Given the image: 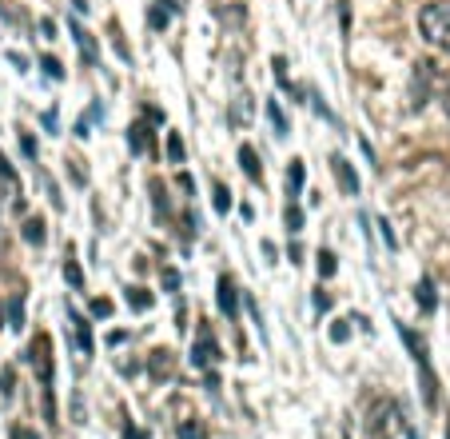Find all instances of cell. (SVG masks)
<instances>
[{
    "mask_svg": "<svg viewBox=\"0 0 450 439\" xmlns=\"http://www.w3.org/2000/svg\"><path fill=\"white\" fill-rule=\"evenodd\" d=\"M419 32L427 44L450 56V0H434L419 12Z\"/></svg>",
    "mask_w": 450,
    "mask_h": 439,
    "instance_id": "cell-1",
    "label": "cell"
},
{
    "mask_svg": "<svg viewBox=\"0 0 450 439\" xmlns=\"http://www.w3.org/2000/svg\"><path fill=\"white\" fill-rule=\"evenodd\" d=\"M28 359L32 368L41 371V399H44V419L56 423V396H52V339L48 336H36L28 347Z\"/></svg>",
    "mask_w": 450,
    "mask_h": 439,
    "instance_id": "cell-2",
    "label": "cell"
},
{
    "mask_svg": "<svg viewBox=\"0 0 450 439\" xmlns=\"http://www.w3.org/2000/svg\"><path fill=\"white\" fill-rule=\"evenodd\" d=\"M399 419L402 416H399V403H395V399H375L367 419H363V431H367V439H390L402 428Z\"/></svg>",
    "mask_w": 450,
    "mask_h": 439,
    "instance_id": "cell-3",
    "label": "cell"
},
{
    "mask_svg": "<svg viewBox=\"0 0 450 439\" xmlns=\"http://www.w3.org/2000/svg\"><path fill=\"white\" fill-rule=\"evenodd\" d=\"M402 339L410 344V351H414V364H419V376H422V399H427V408H434V403H439V379H434V371H430L427 347H422V339L410 336V332H402Z\"/></svg>",
    "mask_w": 450,
    "mask_h": 439,
    "instance_id": "cell-4",
    "label": "cell"
},
{
    "mask_svg": "<svg viewBox=\"0 0 450 439\" xmlns=\"http://www.w3.org/2000/svg\"><path fill=\"white\" fill-rule=\"evenodd\" d=\"M215 359H220V344H215V336H211V327L203 324L200 332H195V344H191V364H195L200 371H208Z\"/></svg>",
    "mask_w": 450,
    "mask_h": 439,
    "instance_id": "cell-5",
    "label": "cell"
},
{
    "mask_svg": "<svg viewBox=\"0 0 450 439\" xmlns=\"http://www.w3.org/2000/svg\"><path fill=\"white\" fill-rule=\"evenodd\" d=\"M430 80H434V64L419 60L414 64V84H410V108H422V104H427Z\"/></svg>",
    "mask_w": 450,
    "mask_h": 439,
    "instance_id": "cell-6",
    "label": "cell"
},
{
    "mask_svg": "<svg viewBox=\"0 0 450 439\" xmlns=\"http://www.w3.org/2000/svg\"><path fill=\"white\" fill-rule=\"evenodd\" d=\"M331 172H335V180H339L343 196H359V176H355V168H350L343 156H331Z\"/></svg>",
    "mask_w": 450,
    "mask_h": 439,
    "instance_id": "cell-7",
    "label": "cell"
},
{
    "mask_svg": "<svg viewBox=\"0 0 450 439\" xmlns=\"http://www.w3.org/2000/svg\"><path fill=\"white\" fill-rule=\"evenodd\" d=\"M0 184H4V192L12 196V208L16 212H24V196H21V180H16V168H12L9 160H4V152H0Z\"/></svg>",
    "mask_w": 450,
    "mask_h": 439,
    "instance_id": "cell-8",
    "label": "cell"
},
{
    "mask_svg": "<svg viewBox=\"0 0 450 439\" xmlns=\"http://www.w3.org/2000/svg\"><path fill=\"white\" fill-rule=\"evenodd\" d=\"M220 312L227 319L240 316V292H235V284H231L227 276H220Z\"/></svg>",
    "mask_w": 450,
    "mask_h": 439,
    "instance_id": "cell-9",
    "label": "cell"
},
{
    "mask_svg": "<svg viewBox=\"0 0 450 439\" xmlns=\"http://www.w3.org/2000/svg\"><path fill=\"white\" fill-rule=\"evenodd\" d=\"M72 41H76V48H80L84 64H96V60H100V48H96V41H92V32H88V28L72 24Z\"/></svg>",
    "mask_w": 450,
    "mask_h": 439,
    "instance_id": "cell-10",
    "label": "cell"
},
{
    "mask_svg": "<svg viewBox=\"0 0 450 439\" xmlns=\"http://www.w3.org/2000/svg\"><path fill=\"white\" fill-rule=\"evenodd\" d=\"M171 0H151L148 4V24H151V32H160V28H168V21H171Z\"/></svg>",
    "mask_w": 450,
    "mask_h": 439,
    "instance_id": "cell-11",
    "label": "cell"
},
{
    "mask_svg": "<svg viewBox=\"0 0 450 439\" xmlns=\"http://www.w3.org/2000/svg\"><path fill=\"white\" fill-rule=\"evenodd\" d=\"M240 164H243V176H247V180H263V164H259V156H255L251 144L240 148Z\"/></svg>",
    "mask_w": 450,
    "mask_h": 439,
    "instance_id": "cell-12",
    "label": "cell"
},
{
    "mask_svg": "<svg viewBox=\"0 0 450 439\" xmlns=\"http://www.w3.org/2000/svg\"><path fill=\"white\" fill-rule=\"evenodd\" d=\"M151 376L156 379H164V376H171V368H176V359H171V351L168 347H156V351H151Z\"/></svg>",
    "mask_w": 450,
    "mask_h": 439,
    "instance_id": "cell-13",
    "label": "cell"
},
{
    "mask_svg": "<svg viewBox=\"0 0 450 439\" xmlns=\"http://www.w3.org/2000/svg\"><path fill=\"white\" fill-rule=\"evenodd\" d=\"M303 180H307V164L291 160V168H287V196H299L303 192Z\"/></svg>",
    "mask_w": 450,
    "mask_h": 439,
    "instance_id": "cell-14",
    "label": "cell"
},
{
    "mask_svg": "<svg viewBox=\"0 0 450 439\" xmlns=\"http://www.w3.org/2000/svg\"><path fill=\"white\" fill-rule=\"evenodd\" d=\"M128 144H132V152H148V148H151V128H148V124H132Z\"/></svg>",
    "mask_w": 450,
    "mask_h": 439,
    "instance_id": "cell-15",
    "label": "cell"
},
{
    "mask_svg": "<svg viewBox=\"0 0 450 439\" xmlns=\"http://www.w3.org/2000/svg\"><path fill=\"white\" fill-rule=\"evenodd\" d=\"M21 236L28 240V244H36V248H41L44 240H48V232H44V220H41V216H32V220H24Z\"/></svg>",
    "mask_w": 450,
    "mask_h": 439,
    "instance_id": "cell-16",
    "label": "cell"
},
{
    "mask_svg": "<svg viewBox=\"0 0 450 439\" xmlns=\"http://www.w3.org/2000/svg\"><path fill=\"white\" fill-rule=\"evenodd\" d=\"M68 319L76 324V339H80V351L88 356V351H92V327H88V319H84L80 312H68Z\"/></svg>",
    "mask_w": 450,
    "mask_h": 439,
    "instance_id": "cell-17",
    "label": "cell"
},
{
    "mask_svg": "<svg viewBox=\"0 0 450 439\" xmlns=\"http://www.w3.org/2000/svg\"><path fill=\"white\" fill-rule=\"evenodd\" d=\"M267 120H271V128H275V136H287L291 128H287V116H283V108H279V100H267Z\"/></svg>",
    "mask_w": 450,
    "mask_h": 439,
    "instance_id": "cell-18",
    "label": "cell"
},
{
    "mask_svg": "<svg viewBox=\"0 0 450 439\" xmlns=\"http://www.w3.org/2000/svg\"><path fill=\"white\" fill-rule=\"evenodd\" d=\"M247 116H251V96H235V104H231V124H235V128H243V124H247Z\"/></svg>",
    "mask_w": 450,
    "mask_h": 439,
    "instance_id": "cell-19",
    "label": "cell"
},
{
    "mask_svg": "<svg viewBox=\"0 0 450 439\" xmlns=\"http://www.w3.org/2000/svg\"><path fill=\"white\" fill-rule=\"evenodd\" d=\"M315 268H319V280H331L335 276V268H339L335 264V252H319L315 255Z\"/></svg>",
    "mask_w": 450,
    "mask_h": 439,
    "instance_id": "cell-20",
    "label": "cell"
},
{
    "mask_svg": "<svg viewBox=\"0 0 450 439\" xmlns=\"http://www.w3.org/2000/svg\"><path fill=\"white\" fill-rule=\"evenodd\" d=\"M176 435H180V439H208V428H203V423H191V419H183L180 428H176Z\"/></svg>",
    "mask_w": 450,
    "mask_h": 439,
    "instance_id": "cell-21",
    "label": "cell"
},
{
    "mask_svg": "<svg viewBox=\"0 0 450 439\" xmlns=\"http://www.w3.org/2000/svg\"><path fill=\"white\" fill-rule=\"evenodd\" d=\"M64 280H68V284L76 287V292H80V287H84V272H80V264H76L72 255H68V260H64Z\"/></svg>",
    "mask_w": 450,
    "mask_h": 439,
    "instance_id": "cell-22",
    "label": "cell"
},
{
    "mask_svg": "<svg viewBox=\"0 0 450 439\" xmlns=\"http://www.w3.org/2000/svg\"><path fill=\"white\" fill-rule=\"evenodd\" d=\"M211 196H215V212L227 216L231 212V192H227V184H215V188H211Z\"/></svg>",
    "mask_w": 450,
    "mask_h": 439,
    "instance_id": "cell-23",
    "label": "cell"
},
{
    "mask_svg": "<svg viewBox=\"0 0 450 439\" xmlns=\"http://www.w3.org/2000/svg\"><path fill=\"white\" fill-rule=\"evenodd\" d=\"M128 304L136 307V312H148V307H151V292H144V287H132V292H128Z\"/></svg>",
    "mask_w": 450,
    "mask_h": 439,
    "instance_id": "cell-24",
    "label": "cell"
},
{
    "mask_svg": "<svg viewBox=\"0 0 450 439\" xmlns=\"http://www.w3.org/2000/svg\"><path fill=\"white\" fill-rule=\"evenodd\" d=\"M283 220H287V232H303V208L299 204H287Z\"/></svg>",
    "mask_w": 450,
    "mask_h": 439,
    "instance_id": "cell-25",
    "label": "cell"
},
{
    "mask_svg": "<svg viewBox=\"0 0 450 439\" xmlns=\"http://www.w3.org/2000/svg\"><path fill=\"white\" fill-rule=\"evenodd\" d=\"M419 304H422V312H434V284L430 280L419 284Z\"/></svg>",
    "mask_w": 450,
    "mask_h": 439,
    "instance_id": "cell-26",
    "label": "cell"
},
{
    "mask_svg": "<svg viewBox=\"0 0 450 439\" xmlns=\"http://www.w3.org/2000/svg\"><path fill=\"white\" fill-rule=\"evenodd\" d=\"M331 339H335V344H347L350 339V319H335V324H331Z\"/></svg>",
    "mask_w": 450,
    "mask_h": 439,
    "instance_id": "cell-27",
    "label": "cell"
},
{
    "mask_svg": "<svg viewBox=\"0 0 450 439\" xmlns=\"http://www.w3.org/2000/svg\"><path fill=\"white\" fill-rule=\"evenodd\" d=\"M168 160H171V164H183V140H180L176 132L168 136Z\"/></svg>",
    "mask_w": 450,
    "mask_h": 439,
    "instance_id": "cell-28",
    "label": "cell"
},
{
    "mask_svg": "<svg viewBox=\"0 0 450 439\" xmlns=\"http://www.w3.org/2000/svg\"><path fill=\"white\" fill-rule=\"evenodd\" d=\"M41 68L48 72L52 80H60V76H64V68H60V60H56V56H44V60H41Z\"/></svg>",
    "mask_w": 450,
    "mask_h": 439,
    "instance_id": "cell-29",
    "label": "cell"
},
{
    "mask_svg": "<svg viewBox=\"0 0 450 439\" xmlns=\"http://www.w3.org/2000/svg\"><path fill=\"white\" fill-rule=\"evenodd\" d=\"M112 44H116V52H120V60H132V52H128V44L120 41V24H112Z\"/></svg>",
    "mask_w": 450,
    "mask_h": 439,
    "instance_id": "cell-30",
    "label": "cell"
},
{
    "mask_svg": "<svg viewBox=\"0 0 450 439\" xmlns=\"http://www.w3.org/2000/svg\"><path fill=\"white\" fill-rule=\"evenodd\" d=\"M92 316H112V300L96 296V300H92Z\"/></svg>",
    "mask_w": 450,
    "mask_h": 439,
    "instance_id": "cell-31",
    "label": "cell"
},
{
    "mask_svg": "<svg viewBox=\"0 0 450 439\" xmlns=\"http://www.w3.org/2000/svg\"><path fill=\"white\" fill-rule=\"evenodd\" d=\"M21 148H24V156H28V160H36V140H32L28 132H21Z\"/></svg>",
    "mask_w": 450,
    "mask_h": 439,
    "instance_id": "cell-32",
    "label": "cell"
},
{
    "mask_svg": "<svg viewBox=\"0 0 450 439\" xmlns=\"http://www.w3.org/2000/svg\"><path fill=\"white\" fill-rule=\"evenodd\" d=\"M0 396L12 399V371H0Z\"/></svg>",
    "mask_w": 450,
    "mask_h": 439,
    "instance_id": "cell-33",
    "label": "cell"
},
{
    "mask_svg": "<svg viewBox=\"0 0 450 439\" xmlns=\"http://www.w3.org/2000/svg\"><path fill=\"white\" fill-rule=\"evenodd\" d=\"M164 287H171V292L180 287V272H176V268H168V272H164Z\"/></svg>",
    "mask_w": 450,
    "mask_h": 439,
    "instance_id": "cell-34",
    "label": "cell"
},
{
    "mask_svg": "<svg viewBox=\"0 0 450 439\" xmlns=\"http://www.w3.org/2000/svg\"><path fill=\"white\" fill-rule=\"evenodd\" d=\"M315 307H319V312H331V296H327V292H323V287H319V292H315Z\"/></svg>",
    "mask_w": 450,
    "mask_h": 439,
    "instance_id": "cell-35",
    "label": "cell"
},
{
    "mask_svg": "<svg viewBox=\"0 0 450 439\" xmlns=\"http://www.w3.org/2000/svg\"><path fill=\"white\" fill-rule=\"evenodd\" d=\"M12 327H24V316H21V296L12 300Z\"/></svg>",
    "mask_w": 450,
    "mask_h": 439,
    "instance_id": "cell-36",
    "label": "cell"
},
{
    "mask_svg": "<svg viewBox=\"0 0 450 439\" xmlns=\"http://www.w3.org/2000/svg\"><path fill=\"white\" fill-rule=\"evenodd\" d=\"M12 439H36V431H28V428H21V423H16V428H12Z\"/></svg>",
    "mask_w": 450,
    "mask_h": 439,
    "instance_id": "cell-37",
    "label": "cell"
},
{
    "mask_svg": "<svg viewBox=\"0 0 450 439\" xmlns=\"http://www.w3.org/2000/svg\"><path fill=\"white\" fill-rule=\"evenodd\" d=\"M41 32H44V36H48V41H52V36H56V24H52L48 16H44V21H41Z\"/></svg>",
    "mask_w": 450,
    "mask_h": 439,
    "instance_id": "cell-38",
    "label": "cell"
},
{
    "mask_svg": "<svg viewBox=\"0 0 450 439\" xmlns=\"http://www.w3.org/2000/svg\"><path fill=\"white\" fill-rule=\"evenodd\" d=\"M379 228H382V240H387V248H395V232H390V224H387V220H382Z\"/></svg>",
    "mask_w": 450,
    "mask_h": 439,
    "instance_id": "cell-39",
    "label": "cell"
},
{
    "mask_svg": "<svg viewBox=\"0 0 450 439\" xmlns=\"http://www.w3.org/2000/svg\"><path fill=\"white\" fill-rule=\"evenodd\" d=\"M128 439H148V435H144L140 428H128Z\"/></svg>",
    "mask_w": 450,
    "mask_h": 439,
    "instance_id": "cell-40",
    "label": "cell"
},
{
    "mask_svg": "<svg viewBox=\"0 0 450 439\" xmlns=\"http://www.w3.org/2000/svg\"><path fill=\"white\" fill-rule=\"evenodd\" d=\"M446 116H450V88H446Z\"/></svg>",
    "mask_w": 450,
    "mask_h": 439,
    "instance_id": "cell-41",
    "label": "cell"
},
{
    "mask_svg": "<svg viewBox=\"0 0 450 439\" xmlns=\"http://www.w3.org/2000/svg\"><path fill=\"white\" fill-rule=\"evenodd\" d=\"M0 319H4V307H0Z\"/></svg>",
    "mask_w": 450,
    "mask_h": 439,
    "instance_id": "cell-42",
    "label": "cell"
}]
</instances>
